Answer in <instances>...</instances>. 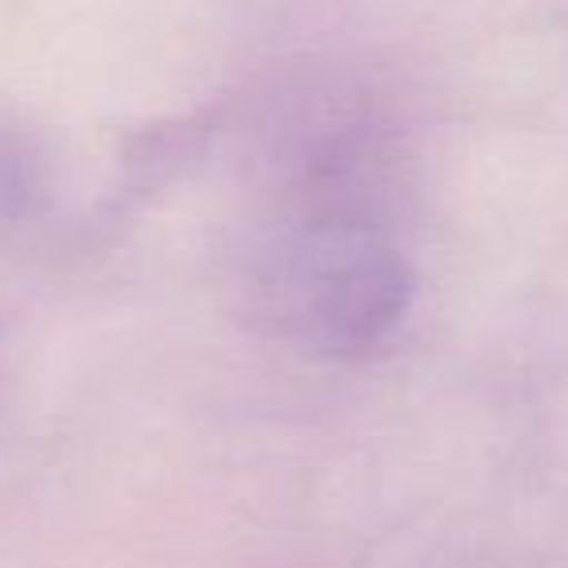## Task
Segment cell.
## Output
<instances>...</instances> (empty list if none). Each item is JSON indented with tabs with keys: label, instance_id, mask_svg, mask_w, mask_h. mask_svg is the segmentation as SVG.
Returning <instances> with one entry per match:
<instances>
[{
	"label": "cell",
	"instance_id": "cell-1",
	"mask_svg": "<svg viewBox=\"0 0 568 568\" xmlns=\"http://www.w3.org/2000/svg\"><path fill=\"white\" fill-rule=\"evenodd\" d=\"M245 293L273 335L327 358H355L397 332L413 273L374 214L320 203L276 219L250 253Z\"/></svg>",
	"mask_w": 568,
	"mask_h": 568
}]
</instances>
